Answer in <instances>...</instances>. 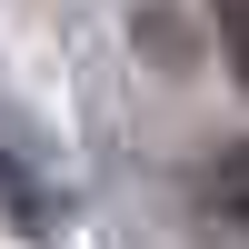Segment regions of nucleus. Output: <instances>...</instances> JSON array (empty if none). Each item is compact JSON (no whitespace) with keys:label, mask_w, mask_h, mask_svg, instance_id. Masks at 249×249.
I'll return each mask as SVG.
<instances>
[{"label":"nucleus","mask_w":249,"mask_h":249,"mask_svg":"<svg viewBox=\"0 0 249 249\" xmlns=\"http://www.w3.org/2000/svg\"><path fill=\"white\" fill-rule=\"evenodd\" d=\"M140 40H150V60H170V70L190 60V40H179V10H150V20H140Z\"/></svg>","instance_id":"nucleus-4"},{"label":"nucleus","mask_w":249,"mask_h":249,"mask_svg":"<svg viewBox=\"0 0 249 249\" xmlns=\"http://www.w3.org/2000/svg\"><path fill=\"white\" fill-rule=\"evenodd\" d=\"M210 190H219V210H230L239 230H249V140H230V150L210 160Z\"/></svg>","instance_id":"nucleus-2"},{"label":"nucleus","mask_w":249,"mask_h":249,"mask_svg":"<svg viewBox=\"0 0 249 249\" xmlns=\"http://www.w3.org/2000/svg\"><path fill=\"white\" fill-rule=\"evenodd\" d=\"M0 199H10L20 230H50V219H60V179L30 160V140H20L10 120H0Z\"/></svg>","instance_id":"nucleus-1"},{"label":"nucleus","mask_w":249,"mask_h":249,"mask_svg":"<svg viewBox=\"0 0 249 249\" xmlns=\"http://www.w3.org/2000/svg\"><path fill=\"white\" fill-rule=\"evenodd\" d=\"M219 50H230V80L249 90V0H219Z\"/></svg>","instance_id":"nucleus-3"}]
</instances>
